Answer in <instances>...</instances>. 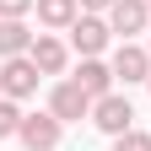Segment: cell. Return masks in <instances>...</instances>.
Returning <instances> with one entry per match:
<instances>
[{"instance_id": "6", "label": "cell", "mask_w": 151, "mask_h": 151, "mask_svg": "<svg viewBox=\"0 0 151 151\" xmlns=\"http://www.w3.org/2000/svg\"><path fill=\"white\" fill-rule=\"evenodd\" d=\"M27 60L43 70V76H65V65H70V43H65V38H54V32H38L32 49H27Z\"/></svg>"}, {"instance_id": "1", "label": "cell", "mask_w": 151, "mask_h": 151, "mask_svg": "<svg viewBox=\"0 0 151 151\" xmlns=\"http://www.w3.org/2000/svg\"><path fill=\"white\" fill-rule=\"evenodd\" d=\"M113 43V27H108V16H92V11H81L70 22V49L81 54V60H103V49Z\"/></svg>"}, {"instance_id": "11", "label": "cell", "mask_w": 151, "mask_h": 151, "mask_svg": "<svg viewBox=\"0 0 151 151\" xmlns=\"http://www.w3.org/2000/svg\"><path fill=\"white\" fill-rule=\"evenodd\" d=\"M38 22H43V32H70V22L81 16V0H38Z\"/></svg>"}, {"instance_id": "17", "label": "cell", "mask_w": 151, "mask_h": 151, "mask_svg": "<svg viewBox=\"0 0 151 151\" xmlns=\"http://www.w3.org/2000/svg\"><path fill=\"white\" fill-rule=\"evenodd\" d=\"M146 6H151V0H146Z\"/></svg>"}, {"instance_id": "13", "label": "cell", "mask_w": 151, "mask_h": 151, "mask_svg": "<svg viewBox=\"0 0 151 151\" xmlns=\"http://www.w3.org/2000/svg\"><path fill=\"white\" fill-rule=\"evenodd\" d=\"M113 151H151V135L146 129H124V135H113Z\"/></svg>"}, {"instance_id": "4", "label": "cell", "mask_w": 151, "mask_h": 151, "mask_svg": "<svg viewBox=\"0 0 151 151\" xmlns=\"http://www.w3.org/2000/svg\"><path fill=\"white\" fill-rule=\"evenodd\" d=\"M92 124H97L103 135H124V129H135V108H129V97H119V92L97 97V103H92Z\"/></svg>"}, {"instance_id": "7", "label": "cell", "mask_w": 151, "mask_h": 151, "mask_svg": "<svg viewBox=\"0 0 151 151\" xmlns=\"http://www.w3.org/2000/svg\"><path fill=\"white\" fill-rule=\"evenodd\" d=\"M108 65H113V76H119L124 86H135V81H151V49H140V43H119Z\"/></svg>"}, {"instance_id": "16", "label": "cell", "mask_w": 151, "mask_h": 151, "mask_svg": "<svg viewBox=\"0 0 151 151\" xmlns=\"http://www.w3.org/2000/svg\"><path fill=\"white\" fill-rule=\"evenodd\" d=\"M146 92H151V81H146Z\"/></svg>"}, {"instance_id": "12", "label": "cell", "mask_w": 151, "mask_h": 151, "mask_svg": "<svg viewBox=\"0 0 151 151\" xmlns=\"http://www.w3.org/2000/svg\"><path fill=\"white\" fill-rule=\"evenodd\" d=\"M22 103H11V97H0V140H11V135H22Z\"/></svg>"}, {"instance_id": "3", "label": "cell", "mask_w": 151, "mask_h": 151, "mask_svg": "<svg viewBox=\"0 0 151 151\" xmlns=\"http://www.w3.org/2000/svg\"><path fill=\"white\" fill-rule=\"evenodd\" d=\"M49 113L60 124H81V119H92V97L76 81H54V92H49Z\"/></svg>"}, {"instance_id": "18", "label": "cell", "mask_w": 151, "mask_h": 151, "mask_svg": "<svg viewBox=\"0 0 151 151\" xmlns=\"http://www.w3.org/2000/svg\"><path fill=\"white\" fill-rule=\"evenodd\" d=\"M146 49H151V43H146Z\"/></svg>"}, {"instance_id": "5", "label": "cell", "mask_w": 151, "mask_h": 151, "mask_svg": "<svg viewBox=\"0 0 151 151\" xmlns=\"http://www.w3.org/2000/svg\"><path fill=\"white\" fill-rule=\"evenodd\" d=\"M60 135H65V124L43 108V113H27V119H22V135H16V140H22L27 151H54Z\"/></svg>"}, {"instance_id": "10", "label": "cell", "mask_w": 151, "mask_h": 151, "mask_svg": "<svg viewBox=\"0 0 151 151\" xmlns=\"http://www.w3.org/2000/svg\"><path fill=\"white\" fill-rule=\"evenodd\" d=\"M32 27L22 22V16H0V60H16V54H27L32 49Z\"/></svg>"}, {"instance_id": "8", "label": "cell", "mask_w": 151, "mask_h": 151, "mask_svg": "<svg viewBox=\"0 0 151 151\" xmlns=\"http://www.w3.org/2000/svg\"><path fill=\"white\" fill-rule=\"evenodd\" d=\"M108 27H113V32H119L124 43H129L135 32H146V27H151V6H146V0H113V11H108Z\"/></svg>"}, {"instance_id": "14", "label": "cell", "mask_w": 151, "mask_h": 151, "mask_svg": "<svg viewBox=\"0 0 151 151\" xmlns=\"http://www.w3.org/2000/svg\"><path fill=\"white\" fill-rule=\"evenodd\" d=\"M38 0H0V16H27Z\"/></svg>"}, {"instance_id": "15", "label": "cell", "mask_w": 151, "mask_h": 151, "mask_svg": "<svg viewBox=\"0 0 151 151\" xmlns=\"http://www.w3.org/2000/svg\"><path fill=\"white\" fill-rule=\"evenodd\" d=\"M81 11H92V16H103V11H113V0H81Z\"/></svg>"}, {"instance_id": "2", "label": "cell", "mask_w": 151, "mask_h": 151, "mask_svg": "<svg viewBox=\"0 0 151 151\" xmlns=\"http://www.w3.org/2000/svg\"><path fill=\"white\" fill-rule=\"evenodd\" d=\"M38 81H43V70H38L27 54H16V60H0V97H11V103H27Z\"/></svg>"}, {"instance_id": "9", "label": "cell", "mask_w": 151, "mask_h": 151, "mask_svg": "<svg viewBox=\"0 0 151 151\" xmlns=\"http://www.w3.org/2000/svg\"><path fill=\"white\" fill-rule=\"evenodd\" d=\"M70 81L81 86V92H86L92 103H97V97H108V92H113V81H119V76H113V65H103V60H81Z\"/></svg>"}]
</instances>
